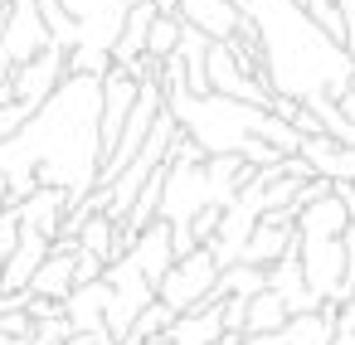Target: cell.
<instances>
[{"instance_id": "6da1fadb", "label": "cell", "mask_w": 355, "mask_h": 345, "mask_svg": "<svg viewBox=\"0 0 355 345\" xmlns=\"http://www.w3.org/2000/svg\"><path fill=\"white\" fill-rule=\"evenodd\" d=\"M0 166L10 204H25L44 185L69 190L73 204H83L103 180V78L69 73L30 127L0 146Z\"/></svg>"}, {"instance_id": "7a4b0ae2", "label": "cell", "mask_w": 355, "mask_h": 345, "mask_svg": "<svg viewBox=\"0 0 355 345\" xmlns=\"http://www.w3.org/2000/svg\"><path fill=\"white\" fill-rule=\"evenodd\" d=\"M239 10L253 20L263 39V64L268 83L277 98L316 103V98H340L355 78V59L345 44H336L302 0H239Z\"/></svg>"}, {"instance_id": "3957f363", "label": "cell", "mask_w": 355, "mask_h": 345, "mask_svg": "<svg viewBox=\"0 0 355 345\" xmlns=\"http://www.w3.org/2000/svg\"><path fill=\"white\" fill-rule=\"evenodd\" d=\"M103 282H107V330H112V335H117V345H122V340H127V330L137 326V316L156 301V282L137 267V258H132V253H122L117 263H107Z\"/></svg>"}, {"instance_id": "277c9868", "label": "cell", "mask_w": 355, "mask_h": 345, "mask_svg": "<svg viewBox=\"0 0 355 345\" xmlns=\"http://www.w3.org/2000/svg\"><path fill=\"white\" fill-rule=\"evenodd\" d=\"M219 258L209 253V248H195V253H185V258H175V267L166 272V282L156 287V297L175 311V316H190V311H200V306H209V297H214V287H219Z\"/></svg>"}, {"instance_id": "5b68a950", "label": "cell", "mask_w": 355, "mask_h": 345, "mask_svg": "<svg viewBox=\"0 0 355 345\" xmlns=\"http://www.w3.org/2000/svg\"><path fill=\"white\" fill-rule=\"evenodd\" d=\"M59 6L78 20V30H83V44H93V49H117V39H122V25H127V15H132V6L137 0H59Z\"/></svg>"}, {"instance_id": "8992f818", "label": "cell", "mask_w": 355, "mask_h": 345, "mask_svg": "<svg viewBox=\"0 0 355 345\" xmlns=\"http://www.w3.org/2000/svg\"><path fill=\"white\" fill-rule=\"evenodd\" d=\"M64 78H69V49H44L40 59H30L25 69H15V78H10V88H15V103H30L35 112L64 88Z\"/></svg>"}, {"instance_id": "52a82bcc", "label": "cell", "mask_w": 355, "mask_h": 345, "mask_svg": "<svg viewBox=\"0 0 355 345\" xmlns=\"http://www.w3.org/2000/svg\"><path fill=\"white\" fill-rule=\"evenodd\" d=\"M268 287L287 301V311H292V316H306V311H321V306H326V301L311 292L306 272H302V248H292L282 263H272V267H268Z\"/></svg>"}, {"instance_id": "ba28073f", "label": "cell", "mask_w": 355, "mask_h": 345, "mask_svg": "<svg viewBox=\"0 0 355 345\" xmlns=\"http://www.w3.org/2000/svg\"><path fill=\"white\" fill-rule=\"evenodd\" d=\"M49 253H54V238L25 224L20 248L6 258V282H0V292H30V282H35V272L49 263Z\"/></svg>"}, {"instance_id": "9c48e42d", "label": "cell", "mask_w": 355, "mask_h": 345, "mask_svg": "<svg viewBox=\"0 0 355 345\" xmlns=\"http://www.w3.org/2000/svg\"><path fill=\"white\" fill-rule=\"evenodd\" d=\"M64 316H69L73 335H112V330H107V282L73 287V292L64 297Z\"/></svg>"}, {"instance_id": "30bf717a", "label": "cell", "mask_w": 355, "mask_h": 345, "mask_svg": "<svg viewBox=\"0 0 355 345\" xmlns=\"http://www.w3.org/2000/svg\"><path fill=\"white\" fill-rule=\"evenodd\" d=\"M297 156H306L311 161V170L321 175V180H355V146H345V141H336V136H302V151Z\"/></svg>"}, {"instance_id": "8fae6325", "label": "cell", "mask_w": 355, "mask_h": 345, "mask_svg": "<svg viewBox=\"0 0 355 345\" xmlns=\"http://www.w3.org/2000/svg\"><path fill=\"white\" fill-rule=\"evenodd\" d=\"M180 20L205 30L209 39H229L243 30V10L234 0H180Z\"/></svg>"}, {"instance_id": "7c38bea8", "label": "cell", "mask_w": 355, "mask_h": 345, "mask_svg": "<svg viewBox=\"0 0 355 345\" xmlns=\"http://www.w3.org/2000/svg\"><path fill=\"white\" fill-rule=\"evenodd\" d=\"M156 15H161L156 0H137V6H132V15H127V25H122V39H117V49H112V64H117V69H132V64L146 54V39H151Z\"/></svg>"}, {"instance_id": "4fadbf2b", "label": "cell", "mask_w": 355, "mask_h": 345, "mask_svg": "<svg viewBox=\"0 0 355 345\" xmlns=\"http://www.w3.org/2000/svg\"><path fill=\"white\" fill-rule=\"evenodd\" d=\"M258 292H268V267L234 263V267H224V272H219V287H214L209 306H214V301H224V297H258Z\"/></svg>"}, {"instance_id": "5bb4252c", "label": "cell", "mask_w": 355, "mask_h": 345, "mask_svg": "<svg viewBox=\"0 0 355 345\" xmlns=\"http://www.w3.org/2000/svg\"><path fill=\"white\" fill-rule=\"evenodd\" d=\"M287 321H292L287 301L268 287V292H258V297L248 301V326H243V335H272V330H282Z\"/></svg>"}, {"instance_id": "9a60e30c", "label": "cell", "mask_w": 355, "mask_h": 345, "mask_svg": "<svg viewBox=\"0 0 355 345\" xmlns=\"http://www.w3.org/2000/svg\"><path fill=\"white\" fill-rule=\"evenodd\" d=\"M171 321H175V311H171V306L156 297V301H151V306L137 316V326L127 330V340H122V345H151V340H161V335L171 330Z\"/></svg>"}, {"instance_id": "2e32d148", "label": "cell", "mask_w": 355, "mask_h": 345, "mask_svg": "<svg viewBox=\"0 0 355 345\" xmlns=\"http://www.w3.org/2000/svg\"><path fill=\"white\" fill-rule=\"evenodd\" d=\"M40 10H44V25H49V35H54V44H59V49H78V44H83L78 20L59 6V0H40Z\"/></svg>"}, {"instance_id": "e0dca14e", "label": "cell", "mask_w": 355, "mask_h": 345, "mask_svg": "<svg viewBox=\"0 0 355 345\" xmlns=\"http://www.w3.org/2000/svg\"><path fill=\"white\" fill-rule=\"evenodd\" d=\"M180 35H185V20H180V15H156V25H151V39H146V54L166 64V59L180 49Z\"/></svg>"}, {"instance_id": "ac0fdd59", "label": "cell", "mask_w": 355, "mask_h": 345, "mask_svg": "<svg viewBox=\"0 0 355 345\" xmlns=\"http://www.w3.org/2000/svg\"><path fill=\"white\" fill-rule=\"evenodd\" d=\"M20 233H25V214H20V204H6L0 209V253H15L20 248Z\"/></svg>"}, {"instance_id": "d6986e66", "label": "cell", "mask_w": 355, "mask_h": 345, "mask_svg": "<svg viewBox=\"0 0 355 345\" xmlns=\"http://www.w3.org/2000/svg\"><path fill=\"white\" fill-rule=\"evenodd\" d=\"M35 340H40V345H69V340H73V326H69V316L35 321Z\"/></svg>"}, {"instance_id": "ffe728a7", "label": "cell", "mask_w": 355, "mask_h": 345, "mask_svg": "<svg viewBox=\"0 0 355 345\" xmlns=\"http://www.w3.org/2000/svg\"><path fill=\"white\" fill-rule=\"evenodd\" d=\"M336 195L345 200V209H350V224H355V180H340V185H336Z\"/></svg>"}, {"instance_id": "44dd1931", "label": "cell", "mask_w": 355, "mask_h": 345, "mask_svg": "<svg viewBox=\"0 0 355 345\" xmlns=\"http://www.w3.org/2000/svg\"><path fill=\"white\" fill-rule=\"evenodd\" d=\"M243 345H287V340L282 330H272V335H243Z\"/></svg>"}, {"instance_id": "7402d4cb", "label": "cell", "mask_w": 355, "mask_h": 345, "mask_svg": "<svg viewBox=\"0 0 355 345\" xmlns=\"http://www.w3.org/2000/svg\"><path fill=\"white\" fill-rule=\"evenodd\" d=\"M345 248H350V282H355V224H350V233H345Z\"/></svg>"}, {"instance_id": "603a6c76", "label": "cell", "mask_w": 355, "mask_h": 345, "mask_svg": "<svg viewBox=\"0 0 355 345\" xmlns=\"http://www.w3.org/2000/svg\"><path fill=\"white\" fill-rule=\"evenodd\" d=\"M15 340H20V335H0V345H15Z\"/></svg>"}, {"instance_id": "cb8c5ba5", "label": "cell", "mask_w": 355, "mask_h": 345, "mask_svg": "<svg viewBox=\"0 0 355 345\" xmlns=\"http://www.w3.org/2000/svg\"><path fill=\"white\" fill-rule=\"evenodd\" d=\"M6 204H10V200H0V209H6Z\"/></svg>"}]
</instances>
